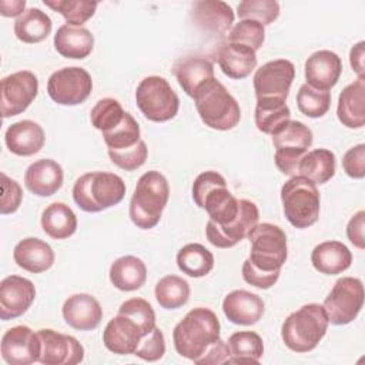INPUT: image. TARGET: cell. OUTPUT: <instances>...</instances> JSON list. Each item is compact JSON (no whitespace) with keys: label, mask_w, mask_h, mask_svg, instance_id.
Wrapping results in <instances>:
<instances>
[{"label":"cell","mask_w":365,"mask_h":365,"mask_svg":"<svg viewBox=\"0 0 365 365\" xmlns=\"http://www.w3.org/2000/svg\"><path fill=\"white\" fill-rule=\"evenodd\" d=\"M297 106L304 115L319 118L325 115L331 107V93L314 88L305 83L297 93Z\"/></svg>","instance_id":"60d3db41"},{"label":"cell","mask_w":365,"mask_h":365,"mask_svg":"<svg viewBox=\"0 0 365 365\" xmlns=\"http://www.w3.org/2000/svg\"><path fill=\"white\" fill-rule=\"evenodd\" d=\"M13 258L14 262L24 271L40 274L53 267L54 251L46 241L29 237L16 244Z\"/></svg>","instance_id":"83f0119b"},{"label":"cell","mask_w":365,"mask_h":365,"mask_svg":"<svg viewBox=\"0 0 365 365\" xmlns=\"http://www.w3.org/2000/svg\"><path fill=\"white\" fill-rule=\"evenodd\" d=\"M110 160L121 170L124 171H134L144 165L147 155H148V148L147 144L140 140L137 144L128 148L123 150H108Z\"/></svg>","instance_id":"7dc6e473"},{"label":"cell","mask_w":365,"mask_h":365,"mask_svg":"<svg viewBox=\"0 0 365 365\" xmlns=\"http://www.w3.org/2000/svg\"><path fill=\"white\" fill-rule=\"evenodd\" d=\"M202 123L214 130L227 131L241 120V108L225 86L215 77L205 81L192 97Z\"/></svg>","instance_id":"8992f818"},{"label":"cell","mask_w":365,"mask_h":365,"mask_svg":"<svg viewBox=\"0 0 365 365\" xmlns=\"http://www.w3.org/2000/svg\"><path fill=\"white\" fill-rule=\"evenodd\" d=\"M164 354H165V339H164L163 331L158 327H155L151 332H148L141 338L134 352V355L148 362L161 359Z\"/></svg>","instance_id":"c3c4849f"},{"label":"cell","mask_w":365,"mask_h":365,"mask_svg":"<svg viewBox=\"0 0 365 365\" xmlns=\"http://www.w3.org/2000/svg\"><path fill=\"white\" fill-rule=\"evenodd\" d=\"M93 90V80L81 67H64L54 71L47 81L50 98L60 106L84 103Z\"/></svg>","instance_id":"7c38bea8"},{"label":"cell","mask_w":365,"mask_h":365,"mask_svg":"<svg viewBox=\"0 0 365 365\" xmlns=\"http://www.w3.org/2000/svg\"><path fill=\"white\" fill-rule=\"evenodd\" d=\"M36 298L34 284L20 275H9L0 282V318L3 321L21 317Z\"/></svg>","instance_id":"ac0fdd59"},{"label":"cell","mask_w":365,"mask_h":365,"mask_svg":"<svg viewBox=\"0 0 365 365\" xmlns=\"http://www.w3.org/2000/svg\"><path fill=\"white\" fill-rule=\"evenodd\" d=\"M194 364H198V365L230 364V349H228L227 342L220 338Z\"/></svg>","instance_id":"816d5d0a"},{"label":"cell","mask_w":365,"mask_h":365,"mask_svg":"<svg viewBox=\"0 0 365 365\" xmlns=\"http://www.w3.org/2000/svg\"><path fill=\"white\" fill-rule=\"evenodd\" d=\"M4 141L10 153L20 157H30L43 148L46 137L40 124L31 120H21L13 123L6 130Z\"/></svg>","instance_id":"484cf974"},{"label":"cell","mask_w":365,"mask_h":365,"mask_svg":"<svg viewBox=\"0 0 365 365\" xmlns=\"http://www.w3.org/2000/svg\"><path fill=\"white\" fill-rule=\"evenodd\" d=\"M135 103L143 115L154 123L174 118L180 108L178 96L170 83L160 76H148L138 83Z\"/></svg>","instance_id":"9c48e42d"},{"label":"cell","mask_w":365,"mask_h":365,"mask_svg":"<svg viewBox=\"0 0 365 365\" xmlns=\"http://www.w3.org/2000/svg\"><path fill=\"white\" fill-rule=\"evenodd\" d=\"M314 268L325 275H336L346 271L352 264L349 248L339 241H324L311 252Z\"/></svg>","instance_id":"f546056e"},{"label":"cell","mask_w":365,"mask_h":365,"mask_svg":"<svg viewBox=\"0 0 365 365\" xmlns=\"http://www.w3.org/2000/svg\"><path fill=\"white\" fill-rule=\"evenodd\" d=\"M147 279V267L143 259L134 255L117 258L110 267V281L120 291L140 289Z\"/></svg>","instance_id":"1f68e13d"},{"label":"cell","mask_w":365,"mask_h":365,"mask_svg":"<svg viewBox=\"0 0 365 365\" xmlns=\"http://www.w3.org/2000/svg\"><path fill=\"white\" fill-rule=\"evenodd\" d=\"M94 47V36L86 27L63 24L54 34V48L66 58H86Z\"/></svg>","instance_id":"4dcf8cb0"},{"label":"cell","mask_w":365,"mask_h":365,"mask_svg":"<svg viewBox=\"0 0 365 365\" xmlns=\"http://www.w3.org/2000/svg\"><path fill=\"white\" fill-rule=\"evenodd\" d=\"M336 158L331 150L315 148L307 151L297 165V175L311 180L314 184H325L335 175Z\"/></svg>","instance_id":"d6a6232c"},{"label":"cell","mask_w":365,"mask_h":365,"mask_svg":"<svg viewBox=\"0 0 365 365\" xmlns=\"http://www.w3.org/2000/svg\"><path fill=\"white\" fill-rule=\"evenodd\" d=\"M125 195L123 178L114 173L91 171L78 177L73 187V200L86 212H100L117 205Z\"/></svg>","instance_id":"52a82bcc"},{"label":"cell","mask_w":365,"mask_h":365,"mask_svg":"<svg viewBox=\"0 0 365 365\" xmlns=\"http://www.w3.org/2000/svg\"><path fill=\"white\" fill-rule=\"evenodd\" d=\"M177 265L188 277L201 278L214 268V255L201 244H187L177 254Z\"/></svg>","instance_id":"74e56055"},{"label":"cell","mask_w":365,"mask_h":365,"mask_svg":"<svg viewBox=\"0 0 365 365\" xmlns=\"http://www.w3.org/2000/svg\"><path fill=\"white\" fill-rule=\"evenodd\" d=\"M275 147V165L289 177L297 175V165L312 145V131L308 125L297 120H288L272 135Z\"/></svg>","instance_id":"30bf717a"},{"label":"cell","mask_w":365,"mask_h":365,"mask_svg":"<svg viewBox=\"0 0 365 365\" xmlns=\"http://www.w3.org/2000/svg\"><path fill=\"white\" fill-rule=\"evenodd\" d=\"M281 201L285 218L295 228H308L318 221L321 197L311 180L295 175L281 188Z\"/></svg>","instance_id":"ba28073f"},{"label":"cell","mask_w":365,"mask_h":365,"mask_svg":"<svg viewBox=\"0 0 365 365\" xmlns=\"http://www.w3.org/2000/svg\"><path fill=\"white\" fill-rule=\"evenodd\" d=\"M44 6L60 13L68 26L81 27L90 20L98 6L97 1L87 0H44Z\"/></svg>","instance_id":"ab89813d"},{"label":"cell","mask_w":365,"mask_h":365,"mask_svg":"<svg viewBox=\"0 0 365 365\" xmlns=\"http://www.w3.org/2000/svg\"><path fill=\"white\" fill-rule=\"evenodd\" d=\"M140 134L141 131L137 120L130 113H125L118 125L103 133V138L108 150H123L137 144L141 140Z\"/></svg>","instance_id":"b9f144b4"},{"label":"cell","mask_w":365,"mask_h":365,"mask_svg":"<svg viewBox=\"0 0 365 365\" xmlns=\"http://www.w3.org/2000/svg\"><path fill=\"white\" fill-rule=\"evenodd\" d=\"M328 321L334 325L352 322L364 307V284L355 277L336 279L322 304Z\"/></svg>","instance_id":"8fae6325"},{"label":"cell","mask_w":365,"mask_h":365,"mask_svg":"<svg viewBox=\"0 0 365 365\" xmlns=\"http://www.w3.org/2000/svg\"><path fill=\"white\" fill-rule=\"evenodd\" d=\"M144 335L141 327L133 318L117 314L103 331V344L113 354L130 355L135 352Z\"/></svg>","instance_id":"ffe728a7"},{"label":"cell","mask_w":365,"mask_h":365,"mask_svg":"<svg viewBox=\"0 0 365 365\" xmlns=\"http://www.w3.org/2000/svg\"><path fill=\"white\" fill-rule=\"evenodd\" d=\"M304 70L308 86L329 91L341 77L342 60L331 50H318L307 58Z\"/></svg>","instance_id":"44dd1931"},{"label":"cell","mask_w":365,"mask_h":365,"mask_svg":"<svg viewBox=\"0 0 365 365\" xmlns=\"http://www.w3.org/2000/svg\"><path fill=\"white\" fill-rule=\"evenodd\" d=\"M364 56H365V41H359L355 46H352L349 51V63L352 70L356 73L358 78H364Z\"/></svg>","instance_id":"db71d44e"},{"label":"cell","mask_w":365,"mask_h":365,"mask_svg":"<svg viewBox=\"0 0 365 365\" xmlns=\"http://www.w3.org/2000/svg\"><path fill=\"white\" fill-rule=\"evenodd\" d=\"M38 93L37 76L29 70L11 73L1 78L0 107L3 118L14 117L27 110Z\"/></svg>","instance_id":"4fadbf2b"},{"label":"cell","mask_w":365,"mask_h":365,"mask_svg":"<svg viewBox=\"0 0 365 365\" xmlns=\"http://www.w3.org/2000/svg\"><path fill=\"white\" fill-rule=\"evenodd\" d=\"M41 228L54 240H66L76 232L77 217L67 204L53 202L41 214Z\"/></svg>","instance_id":"836d02e7"},{"label":"cell","mask_w":365,"mask_h":365,"mask_svg":"<svg viewBox=\"0 0 365 365\" xmlns=\"http://www.w3.org/2000/svg\"><path fill=\"white\" fill-rule=\"evenodd\" d=\"M295 77V66L287 58H277L262 64L254 74L257 98L285 100Z\"/></svg>","instance_id":"9a60e30c"},{"label":"cell","mask_w":365,"mask_h":365,"mask_svg":"<svg viewBox=\"0 0 365 365\" xmlns=\"http://www.w3.org/2000/svg\"><path fill=\"white\" fill-rule=\"evenodd\" d=\"M230 364H258L264 355L262 338L254 331H238L227 341Z\"/></svg>","instance_id":"d590c367"},{"label":"cell","mask_w":365,"mask_h":365,"mask_svg":"<svg viewBox=\"0 0 365 365\" xmlns=\"http://www.w3.org/2000/svg\"><path fill=\"white\" fill-rule=\"evenodd\" d=\"M154 294L161 308L177 309L187 304L190 298V285L178 275H165L157 282Z\"/></svg>","instance_id":"f35d334b"},{"label":"cell","mask_w":365,"mask_h":365,"mask_svg":"<svg viewBox=\"0 0 365 365\" xmlns=\"http://www.w3.org/2000/svg\"><path fill=\"white\" fill-rule=\"evenodd\" d=\"M240 212L237 218L227 225H217L211 220L207 221L205 235L207 240L217 248L235 247L244 240L250 231L258 224L259 211L255 202L250 200H240Z\"/></svg>","instance_id":"5bb4252c"},{"label":"cell","mask_w":365,"mask_h":365,"mask_svg":"<svg viewBox=\"0 0 365 365\" xmlns=\"http://www.w3.org/2000/svg\"><path fill=\"white\" fill-rule=\"evenodd\" d=\"M61 314L66 324L77 331H91L103 319V308L90 294H74L68 297L63 304Z\"/></svg>","instance_id":"7402d4cb"},{"label":"cell","mask_w":365,"mask_h":365,"mask_svg":"<svg viewBox=\"0 0 365 365\" xmlns=\"http://www.w3.org/2000/svg\"><path fill=\"white\" fill-rule=\"evenodd\" d=\"M53 29L51 19L37 7L27 9L14 21L16 37L27 44L43 41Z\"/></svg>","instance_id":"e575fe53"},{"label":"cell","mask_w":365,"mask_h":365,"mask_svg":"<svg viewBox=\"0 0 365 365\" xmlns=\"http://www.w3.org/2000/svg\"><path fill=\"white\" fill-rule=\"evenodd\" d=\"M222 311L227 319L237 325H254L264 312L265 304L262 298L245 289H234L225 295L222 301Z\"/></svg>","instance_id":"603a6c76"},{"label":"cell","mask_w":365,"mask_h":365,"mask_svg":"<svg viewBox=\"0 0 365 365\" xmlns=\"http://www.w3.org/2000/svg\"><path fill=\"white\" fill-rule=\"evenodd\" d=\"M173 73L182 91L192 98L205 81L214 78V64L204 56H187L174 64Z\"/></svg>","instance_id":"4316f807"},{"label":"cell","mask_w":365,"mask_h":365,"mask_svg":"<svg viewBox=\"0 0 365 365\" xmlns=\"http://www.w3.org/2000/svg\"><path fill=\"white\" fill-rule=\"evenodd\" d=\"M40 341L38 361L44 365H74L84 359L83 345L71 335L44 328L36 331Z\"/></svg>","instance_id":"2e32d148"},{"label":"cell","mask_w":365,"mask_h":365,"mask_svg":"<svg viewBox=\"0 0 365 365\" xmlns=\"http://www.w3.org/2000/svg\"><path fill=\"white\" fill-rule=\"evenodd\" d=\"M190 16L197 29L211 36H224L234 23L231 6L221 0L194 1Z\"/></svg>","instance_id":"d6986e66"},{"label":"cell","mask_w":365,"mask_h":365,"mask_svg":"<svg viewBox=\"0 0 365 365\" xmlns=\"http://www.w3.org/2000/svg\"><path fill=\"white\" fill-rule=\"evenodd\" d=\"M265 40V27L255 20H240L228 33L227 41L244 44L254 51L259 50Z\"/></svg>","instance_id":"f6af8a7d"},{"label":"cell","mask_w":365,"mask_h":365,"mask_svg":"<svg viewBox=\"0 0 365 365\" xmlns=\"http://www.w3.org/2000/svg\"><path fill=\"white\" fill-rule=\"evenodd\" d=\"M23 190L20 184L1 173V200H0V212L3 215L16 212L21 204Z\"/></svg>","instance_id":"681fc988"},{"label":"cell","mask_w":365,"mask_h":365,"mask_svg":"<svg viewBox=\"0 0 365 365\" xmlns=\"http://www.w3.org/2000/svg\"><path fill=\"white\" fill-rule=\"evenodd\" d=\"M26 1L24 0H11V1H0V13L4 17H16L21 16L26 10Z\"/></svg>","instance_id":"11a10c76"},{"label":"cell","mask_w":365,"mask_h":365,"mask_svg":"<svg viewBox=\"0 0 365 365\" xmlns=\"http://www.w3.org/2000/svg\"><path fill=\"white\" fill-rule=\"evenodd\" d=\"M64 174L61 165L51 158L31 163L24 174V184L37 197H50L63 185Z\"/></svg>","instance_id":"cb8c5ba5"},{"label":"cell","mask_w":365,"mask_h":365,"mask_svg":"<svg viewBox=\"0 0 365 365\" xmlns=\"http://www.w3.org/2000/svg\"><path fill=\"white\" fill-rule=\"evenodd\" d=\"M241 20H255L264 27L274 23L279 16V3L275 0H244L237 6Z\"/></svg>","instance_id":"ee69618b"},{"label":"cell","mask_w":365,"mask_h":365,"mask_svg":"<svg viewBox=\"0 0 365 365\" xmlns=\"http://www.w3.org/2000/svg\"><path fill=\"white\" fill-rule=\"evenodd\" d=\"M0 349L9 365H30L38 361L40 341L31 328L17 325L4 332Z\"/></svg>","instance_id":"e0dca14e"},{"label":"cell","mask_w":365,"mask_h":365,"mask_svg":"<svg viewBox=\"0 0 365 365\" xmlns=\"http://www.w3.org/2000/svg\"><path fill=\"white\" fill-rule=\"evenodd\" d=\"M118 314L133 318L141 327V329L145 335L157 327L155 325V312H154L153 307L150 305V302L143 298H130V299L124 301L118 308Z\"/></svg>","instance_id":"bcb514c9"},{"label":"cell","mask_w":365,"mask_h":365,"mask_svg":"<svg viewBox=\"0 0 365 365\" xmlns=\"http://www.w3.org/2000/svg\"><path fill=\"white\" fill-rule=\"evenodd\" d=\"M127 111L115 98H101L90 111V120L94 128L106 133L121 123Z\"/></svg>","instance_id":"7bdbcfd3"},{"label":"cell","mask_w":365,"mask_h":365,"mask_svg":"<svg viewBox=\"0 0 365 365\" xmlns=\"http://www.w3.org/2000/svg\"><path fill=\"white\" fill-rule=\"evenodd\" d=\"M170 187L167 178L155 170L144 173L134 188L130 201V218L141 230L154 228L168 202Z\"/></svg>","instance_id":"7a4b0ae2"},{"label":"cell","mask_w":365,"mask_h":365,"mask_svg":"<svg viewBox=\"0 0 365 365\" xmlns=\"http://www.w3.org/2000/svg\"><path fill=\"white\" fill-rule=\"evenodd\" d=\"M364 227H365V211L361 210L351 217V220L346 225V237L358 250L365 248Z\"/></svg>","instance_id":"f5cc1de1"},{"label":"cell","mask_w":365,"mask_h":365,"mask_svg":"<svg viewBox=\"0 0 365 365\" xmlns=\"http://www.w3.org/2000/svg\"><path fill=\"white\" fill-rule=\"evenodd\" d=\"M220 321L210 308H192L174 327V348L181 356L195 362L220 339Z\"/></svg>","instance_id":"6da1fadb"},{"label":"cell","mask_w":365,"mask_h":365,"mask_svg":"<svg viewBox=\"0 0 365 365\" xmlns=\"http://www.w3.org/2000/svg\"><path fill=\"white\" fill-rule=\"evenodd\" d=\"M194 202L207 211L210 220L217 225L232 222L240 212V200L227 188L225 178L217 171H204L192 182Z\"/></svg>","instance_id":"5b68a950"},{"label":"cell","mask_w":365,"mask_h":365,"mask_svg":"<svg viewBox=\"0 0 365 365\" xmlns=\"http://www.w3.org/2000/svg\"><path fill=\"white\" fill-rule=\"evenodd\" d=\"M329 321L322 305L305 304L291 312L281 327V338L294 352H309L325 336Z\"/></svg>","instance_id":"277c9868"},{"label":"cell","mask_w":365,"mask_h":365,"mask_svg":"<svg viewBox=\"0 0 365 365\" xmlns=\"http://www.w3.org/2000/svg\"><path fill=\"white\" fill-rule=\"evenodd\" d=\"M255 125L259 131L272 135L288 120H291V110L285 100L279 98H257L255 106Z\"/></svg>","instance_id":"8d00e7d4"},{"label":"cell","mask_w":365,"mask_h":365,"mask_svg":"<svg viewBox=\"0 0 365 365\" xmlns=\"http://www.w3.org/2000/svg\"><path fill=\"white\" fill-rule=\"evenodd\" d=\"M251 244L250 257L244 261V267L265 275L278 277L287 261V235L278 225L271 222L257 224L247 235Z\"/></svg>","instance_id":"3957f363"},{"label":"cell","mask_w":365,"mask_h":365,"mask_svg":"<svg viewBox=\"0 0 365 365\" xmlns=\"http://www.w3.org/2000/svg\"><path fill=\"white\" fill-rule=\"evenodd\" d=\"M215 60L221 71L234 80L245 78L257 67V54L252 48L225 41L215 51Z\"/></svg>","instance_id":"d4e9b609"},{"label":"cell","mask_w":365,"mask_h":365,"mask_svg":"<svg viewBox=\"0 0 365 365\" xmlns=\"http://www.w3.org/2000/svg\"><path fill=\"white\" fill-rule=\"evenodd\" d=\"M342 168L351 178L361 180L365 177V144L354 145L344 154Z\"/></svg>","instance_id":"f907efd6"},{"label":"cell","mask_w":365,"mask_h":365,"mask_svg":"<svg viewBox=\"0 0 365 365\" xmlns=\"http://www.w3.org/2000/svg\"><path fill=\"white\" fill-rule=\"evenodd\" d=\"M336 115L341 124L348 128L365 125V78L355 80L341 91Z\"/></svg>","instance_id":"f1b7e54d"}]
</instances>
